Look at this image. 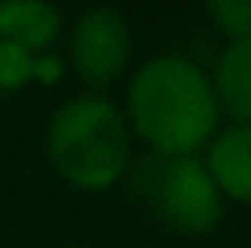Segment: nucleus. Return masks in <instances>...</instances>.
<instances>
[{
    "instance_id": "obj_6",
    "label": "nucleus",
    "mask_w": 251,
    "mask_h": 248,
    "mask_svg": "<svg viewBox=\"0 0 251 248\" xmlns=\"http://www.w3.org/2000/svg\"><path fill=\"white\" fill-rule=\"evenodd\" d=\"M62 29V11L48 0H4L0 4V40L25 51L44 48Z\"/></svg>"
},
{
    "instance_id": "obj_8",
    "label": "nucleus",
    "mask_w": 251,
    "mask_h": 248,
    "mask_svg": "<svg viewBox=\"0 0 251 248\" xmlns=\"http://www.w3.org/2000/svg\"><path fill=\"white\" fill-rule=\"evenodd\" d=\"M33 73H37V58H33V51L11 44V40H0V95L19 91Z\"/></svg>"
},
{
    "instance_id": "obj_2",
    "label": "nucleus",
    "mask_w": 251,
    "mask_h": 248,
    "mask_svg": "<svg viewBox=\"0 0 251 248\" xmlns=\"http://www.w3.org/2000/svg\"><path fill=\"white\" fill-rule=\"evenodd\" d=\"M48 157L55 172L80 190L113 186L131 157L124 113L99 91L66 99L48 124Z\"/></svg>"
},
{
    "instance_id": "obj_4",
    "label": "nucleus",
    "mask_w": 251,
    "mask_h": 248,
    "mask_svg": "<svg viewBox=\"0 0 251 248\" xmlns=\"http://www.w3.org/2000/svg\"><path fill=\"white\" fill-rule=\"evenodd\" d=\"M131 55V29L117 7H84L69 29V58L88 84H109Z\"/></svg>"
},
{
    "instance_id": "obj_7",
    "label": "nucleus",
    "mask_w": 251,
    "mask_h": 248,
    "mask_svg": "<svg viewBox=\"0 0 251 248\" xmlns=\"http://www.w3.org/2000/svg\"><path fill=\"white\" fill-rule=\"evenodd\" d=\"M215 99L226 106L237 124H251V33L229 40V48L215 62Z\"/></svg>"
},
{
    "instance_id": "obj_5",
    "label": "nucleus",
    "mask_w": 251,
    "mask_h": 248,
    "mask_svg": "<svg viewBox=\"0 0 251 248\" xmlns=\"http://www.w3.org/2000/svg\"><path fill=\"white\" fill-rule=\"evenodd\" d=\"M207 175L219 193L251 204V124H233L207 150Z\"/></svg>"
},
{
    "instance_id": "obj_1",
    "label": "nucleus",
    "mask_w": 251,
    "mask_h": 248,
    "mask_svg": "<svg viewBox=\"0 0 251 248\" xmlns=\"http://www.w3.org/2000/svg\"><path fill=\"white\" fill-rule=\"evenodd\" d=\"M127 113L146 142L164 157L193 153L219 124V99L193 58L153 55L127 88Z\"/></svg>"
},
{
    "instance_id": "obj_10",
    "label": "nucleus",
    "mask_w": 251,
    "mask_h": 248,
    "mask_svg": "<svg viewBox=\"0 0 251 248\" xmlns=\"http://www.w3.org/2000/svg\"><path fill=\"white\" fill-rule=\"evenodd\" d=\"M73 248H76V245H73Z\"/></svg>"
},
{
    "instance_id": "obj_9",
    "label": "nucleus",
    "mask_w": 251,
    "mask_h": 248,
    "mask_svg": "<svg viewBox=\"0 0 251 248\" xmlns=\"http://www.w3.org/2000/svg\"><path fill=\"white\" fill-rule=\"evenodd\" d=\"M207 15L229 33L233 40L251 33V0H211Z\"/></svg>"
},
{
    "instance_id": "obj_3",
    "label": "nucleus",
    "mask_w": 251,
    "mask_h": 248,
    "mask_svg": "<svg viewBox=\"0 0 251 248\" xmlns=\"http://www.w3.org/2000/svg\"><path fill=\"white\" fill-rule=\"evenodd\" d=\"M150 193L153 208L186 234H204L222 219V193L207 175L204 161L193 153H178V157L160 153V168L150 183Z\"/></svg>"
}]
</instances>
